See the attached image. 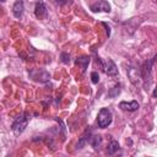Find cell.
Listing matches in <instances>:
<instances>
[{
	"instance_id": "cell-11",
	"label": "cell",
	"mask_w": 157,
	"mask_h": 157,
	"mask_svg": "<svg viewBox=\"0 0 157 157\" xmlns=\"http://www.w3.org/2000/svg\"><path fill=\"white\" fill-rule=\"evenodd\" d=\"M119 148H120V146H119L118 141L112 140V141L109 142V145H108V148H107L108 155H114L115 152H118V151H119Z\"/></svg>"
},
{
	"instance_id": "cell-6",
	"label": "cell",
	"mask_w": 157,
	"mask_h": 157,
	"mask_svg": "<svg viewBox=\"0 0 157 157\" xmlns=\"http://www.w3.org/2000/svg\"><path fill=\"white\" fill-rule=\"evenodd\" d=\"M140 107V104L136 101H131V102H120L119 103V108L121 110H128V112H135Z\"/></svg>"
},
{
	"instance_id": "cell-10",
	"label": "cell",
	"mask_w": 157,
	"mask_h": 157,
	"mask_svg": "<svg viewBox=\"0 0 157 157\" xmlns=\"http://www.w3.org/2000/svg\"><path fill=\"white\" fill-rule=\"evenodd\" d=\"M76 64H78L81 66V71L85 72L86 69H87V66H88V64H90V58L88 56H85V55L83 56H78L76 59Z\"/></svg>"
},
{
	"instance_id": "cell-9",
	"label": "cell",
	"mask_w": 157,
	"mask_h": 157,
	"mask_svg": "<svg viewBox=\"0 0 157 157\" xmlns=\"http://www.w3.org/2000/svg\"><path fill=\"white\" fill-rule=\"evenodd\" d=\"M93 148H98V146L102 144V136L101 135H90L87 141Z\"/></svg>"
},
{
	"instance_id": "cell-8",
	"label": "cell",
	"mask_w": 157,
	"mask_h": 157,
	"mask_svg": "<svg viewBox=\"0 0 157 157\" xmlns=\"http://www.w3.org/2000/svg\"><path fill=\"white\" fill-rule=\"evenodd\" d=\"M23 10H25V5H23V1L22 0H17L13 6H12V13L16 18H21L22 15H23Z\"/></svg>"
},
{
	"instance_id": "cell-3",
	"label": "cell",
	"mask_w": 157,
	"mask_h": 157,
	"mask_svg": "<svg viewBox=\"0 0 157 157\" xmlns=\"http://www.w3.org/2000/svg\"><path fill=\"white\" fill-rule=\"evenodd\" d=\"M29 76L34 80V81H39V82H47L50 78V75L45 71V70H32L29 72Z\"/></svg>"
},
{
	"instance_id": "cell-1",
	"label": "cell",
	"mask_w": 157,
	"mask_h": 157,
	"mask_svg": "<svg viewBox=\"0 0 157 157\" xmlns=\"http://www.w3.org/2000/svg\"><path fill=\"white\" fill-rule=\"evenodd\" d=\"M113 120V115H112V112L108 109V108H102L98 113V117H97V124L99 128L104 129L107 128L108 125H110Z\"/></svg>"
},
{
	"instance_id": "cell-5",
	"label": "cell",
	"mask_w": 157,
	"mask_h": 157,
	"mask_svg": "<svg viewBox=\"0 0 157 157\" xmlns=\"http://www.w3.org/2000/svg\"><path fill=\"white\" fill-rule=\"evenodd\" d=\"M91 10L94 11V12H101V11L110 12V5L105 0H99L96 4H92L91 5Z\"/></svg>"
},
{
	"instance_id": "cell-15",
	"label": "cell",
	"mask_w": 157,
	"mask_h": 157,
	"mask_svg": "<svg viewBox=\"0 0 157 157\" xmlns=\"http://www.w3.org/2000/svg\"><path fill=\"white\" fill-rule=\"evenodd\" d=\"M91 78H92V82H93V83H98V81H99V75H98V72L93 71V72L91 74Z\"/></svg>"
},
{
	"instance_id": "cell-16",
	"label": "cell",
	"mask_w": 157,
	"mask_h": 157,
	"mask_svg": "<svg viewBox=\"0 0 157 157\" xmlns=\"http://www.w3.org/2000/svg\"><path fill=\"white\" fill-rule=\"evenodd\" d=\"M0 1H5V0H0Z\"/></svg>"
},
{
	"instance_id": "cell-13",
	"label": "cell",
	"mask_w": 157,
	"mask_h": 157,
	"mask_svg": "<svg viewBox=\"0 0 157 157\" xmlns=\"http://www.w3.org/2000/svg\"><path fill=\"white\" fill-rule=\"evenodd\" d=\"M119 93H120V85L118 83V85H115V86L108 92V96L112 97V98H114V97H117Z\"/></svg>"
},
{
	"instance_id": "cell-7",
	"label": "cell",
	"mask_w": 157,
	"mask_h": 157,
	"mask_svg": "<svg viewBox=\"0 0 157 157\" xmlns=\"http://www.w3.org/2000/svg\"><path fill=\"white\" fill-rule=\"evenodd\" d=\"M34 15L37 18H44L47 16V9H45V5L42 0H39L37 4H36V7H34Z\"/></svg>"
},
{
	"instance_id": "cell-12",
	"label": "cell",
	"mask_w": 157,
	"mask_h": 157,
	"mask_svg": "<svg viewBox=\"0 0 157 157\" xmlns=\"http://www.w3.org/2000/svg\"><path fill=\"white\" fill-rule=\"evenodd\" d=\"M90 135H91V130L88 129V130H86V131L83 132V135L81 136V139H80V141H78V144H77V148H82V146L87 144Z\"/></svg>"
},
{
	"instance_id": "cell-4",
	"label": "cell",
	"mask_w": 157,
	"mask_h": 157,
	"mask_svg": "<svg viewBox=\"0 0 157 157\" xmlns=\"http://www.w3.org/2000/svg\"><path fill=\"white\" fill-rule=\"evenodd\" d=\"M101 66L103 67V70L107 75H109V76H117L118 75V69H117L115 64L113 63V60L110 58H108L104 64L101 63Z\"/></svg>"
},
{
	"instance_id": "cell-14",
	"label": "cell",
	"mask_w": 157,
	"mask_h": 157,
	"mask_svg": "<svg viewBox=\"0 0 157 157\" xmlns=\"http://www.w3.org/2000/svg\"><path fill=\"white\" fill-rule=\"evenodd\" d=\"M60 59H61V61H63L64 64H69V63H70V55H69L67 53H65V52L61 53Z\"/></svg>"
},
{
	"instance_id": "cell-2",
	"label": "cell",
	"mask_w": 157,
	"mask_h": 157,
	"mask_svg": "<svg viewBox=\"0 0 157 157\" xmlns=\"http://www.w3.org/2000/svg\"><path fill=\"white\" fill-rule=\"evenodd\" d=\"M27 124H28V117L26 114H21L18 118H16V120L13 121L12 124V130H13V134L16 136L21 135L25 129L27 128Z\"/></svg>"
}]
</instances>
